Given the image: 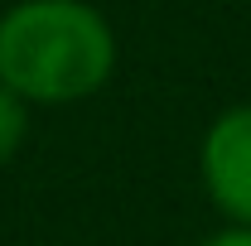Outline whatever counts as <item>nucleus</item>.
<instances>
[{"mask_svg":"<svg viewBox=\"0 0 251 246\" xmlns=\"http://www.w3.org/2000/svg\"><path fill=\"white\" fill-rule=\"evenodd\" d=\"M116 73V29L92 0H20L0 15V82L29 106L97 97Z\"/></svg>","mask_w":251,"mask_h":246,"instance_id":"nucleus-1","label":"nucleus"},{"mask_svg":"<svg viewBox=\"0 0 251 246\" xmlns=\"http://www.w3.org/2000/svg\"><path fill=\"white\" fill-rule=\"evenodd\" d=\"M198 174L208 203L227 222L251 227V101L213 116L198 145Z\"/></svg>","mask_w":251,"mask_h":246,"instance_id":"nucleus-2","label":"nucleus"},{"mask_svg":"<svg viewBox=\"0 0 251 246\" xmlns=\"http://www.w3.org/2000/svg\"><path fill=\"white\" fill-rule=\"evenodd\" d=\"M25 140H29V101L0 82V169L25 150Z\"/></svg>","mask_w":251,"mask_h":246,"instance_id":"nucleus-3","label":"nucleus"},{"mask_svg":"<svg viewBox=\"0 0 251 246\" xmlns=\"http://www.w3.org/2000/svg\"><path fill=\"white\" fill-rule=\"evenodd\" d=\"M198 246H251V227H242V222H227L222 232H213V237H203Z\"/></svg>","mask_w":251,"mask_h":246,"instance_id":"nucleus-4","label":"nucleus"}]
</instances>
